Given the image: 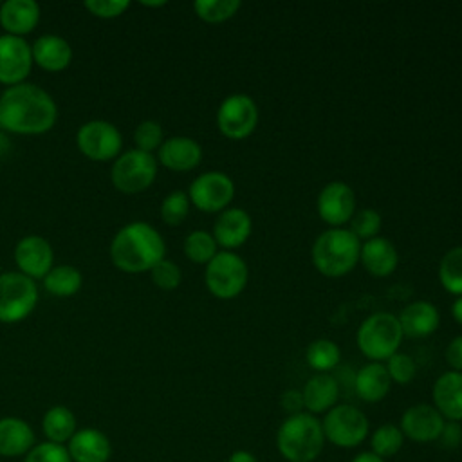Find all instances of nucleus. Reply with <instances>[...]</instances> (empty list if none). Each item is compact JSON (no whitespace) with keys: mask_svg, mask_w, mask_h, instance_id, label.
<instances>
[{"mask_svg":"<svg viewBox=\"0 0 462 462\" xmlns=\"http://www.w3.org/2000/svg\"><path fill=\"white\" fill-rule=\"evenodd\" d=\"M58 119V106L49 92L32 83L7 87L0 94V126L20 135L49 132Z\"/></svg>","mask_w":462,"mask_h":462,"instance_id":"f257e3e1","label":"nucleus"},{"mask_svg":"<svg viewBox=\"0 0 462 462\" xmlns=\"http://www.w3.org/2000/svg\"><path fill=\"white\" fill-rule=\"evenodd\" d=\"M186 193L199 211L220 213L235 199V182L224 171H204L191 180Z\"/></svg>","mask_w":462,"mask_h":462,"instance_id":"9b49d317","label":"nucleus"},{"mask_svg":"<svg viewBox=\"0 0 462 462\" xmlns=\"http://www.w3.org/2000/svg\"><path fill=\"white\" fill-rule=\"evenodd\" d=\"M42 428L49 442L63 444L76 433V417L67 406H52L45 411Z\"/></svg>","mask_w":462,"mask_h":462,"instance_id":"cd10ccee","label":"nucleus"},{"mask_svg":"<svg viewBox=\"0 0 462 462\" xmlns=\"http://www.w3.org/2000/svg\"><path fill=\"white\" fill-rule=\"evenodd\" d=\"M404 444V435L397 424L384 422L370 435V451L383 460L397 455Z\"/></svg>","mask_w":462,"mask_h":462,"instance_id":"7c9ffc66","label":"nucleus"},{"mask_svg":"<svg viewBox=\"0 0 462 462\" xmlns=\"http://www.w3.org/2000/svg\"><path fill=\"white\" fill-rule=\"evenodd\" d=\"M40 22V5L34 0H5L0 5V25L5 34L23 36Z\"/></svg>","mask_w":462,"mask_h":462,"instance_id":"393cba45","label":"nucleus"},{"mask_svg":"<svg viewBox=\"0 0 462 462\" xmlns=\"http://www.w3.org/2000/svg\"><path fill=\"white\" fill-rule=\"evenodd\" d=\"M402 328L392 312H374L361 321L356 332V343L361 354L375 363H383L399 352Z\"/></svg>","mask_w":462,"mask_h":462,"instance_id":"39448f33","label":"nucleus"},{"mask_svg":"<svg viewBox=\"0 0 462 462\" xmlns=\"http://www.w3.org/2000/svg\"><path fill=\"white\" fill-rule=\"evenodd\" d=\"M305 361L316 374H328L339 365L341 350L332 339H314L305 350Z\"/></svg>","mask_w":462,"mask_h":462,"instance_id":"c756f323","label":"nucleus"},{"mask_svg":"<svg viewBox=\"0 0 462 462\" xmlns=\"http://www.w3.org/2000/svg\"><path fill=\"white\" fill-rule=\"evenodd\" d=\"M359 262L375 278H386L393 274L399 265V253L393 242L386 236H375L361 242Z\"/></svg>","mask_w":462,"mask_h":462,"instance_id":"aec40b11","label":"nucleus"},{"mask_svg":"<svg viewBox=\"0 0 462 462\" xmlns=\"http://www.w3.org/2000/svg\"><path fill=\"white\" fill-rule=\"evenodd\" d=\"M152 282L161 291H175L182 282V271L180 267L171 260H161L157 265H153Z\"/></svg>","mask_w":462,"mask_h":462,"instance_id":"58836bf2","label":"nucleus"},{"mask_svg":"<svg viewBox=\"0 0 462 462\" xmlns=\"http://www.w3.org/2000/svg\"><path fill=\"white\" fill-rule=\"evenodd\" d=\"M433 406L449 422L462 420V372L448 370L439 375L431 388Z\"/></svg>","mask_w":462,"mask_h":462,"instance_id":"6ab92c4d","label":"nucleus"},{"mask_svg":"<svg viewBox=\"0 0 462 462\" xmlns=\"http://www.w3.org/2000/svg\"><path fill=\"white\" fill-rule=\"evenodd\" d=\"M451 316L458 325H462V296H457V300L451 303Z\"/></svg>","mask_w":462,"mask_h":462,"instance_id":"de8ad7c7","label":"nucleus"},{"mask_svg":"<svg viewBox=\"0 0 462 462\" xmlns=\"http://www.w3.org/2000/svg\"><path fill=\"white\" fill-rule=\"evenodd\" d=\"M350 462H386V460H383L381 457L374 455L372 451H361Z\"/></svg>","mask_w":462,"mask_h":462,"instance_id":"49530a36","label":"nucleus"},{"mask_svg":"<svg viewBox=\"0 0 462 462\" xmlns=\"http://www.w3.org/2000/svg\"><path fill=\"white\" fill-rule=\"evenodd\" d=\"M242 4L238 0H197L193 2V11L197 18H200L206 23H222L231 20L238 11Z\"/></svg>","mask_w":462,"mask_h":462,"instance_id":"72a5a7b5","label":"nucleus"},{"mask_svg":"<svg viewBox=\"0 0 462 462\" xmlns=\"http://www.w3.org/2000/svg\"><path fill=\"white\" fill-rule=\"evenodd\" d=\"M446 363L449 366V370H455V372H462V334L460 336H455L448 346H446Z\"/></svg>","mask_w":462,"mask_h":462,"instance_id":"37998d69","label":"nucleus"},{"mask_svg":"<svg viewBox=\"0 0 462 462\" xmlns=\"http://www.w3.org/2000/svg\"><path fill=\"white\" fill-rule=\"evenodd\" d=\"M31 45L13 34H0V83L13 87L23 83L32 69Z\"/></svg>","mask_w":462,"mask_h":462,"instance_id":"2eb2a0df","label":"nucleus"},{"mask_svg":"<svg viewBox=\"0 0 462 462\" xmlns=\"http://www.w3.org/2000/svg\"><path fill=\"white\" fill-rule=\"evenodd\" d=\"M67 451L72 462H106L110 458L112 446L103 431L85 428L72 435Z\"/></svg>","mask_w":462,"mask_h":462,"instance_id":"b1692460","label":"nucleus"},{"mask_svg":"<svg viewBox=\"0 0 462 462\" xmlns=\"http://www.w3.org/2000/svg\"><path fill=\"white\" fill-rule=\"evenodd\" d=\"M166 244L162 235L148 222H130L123 226L110 244L112 263L125 273L152 271L164 260Z\"/></svg>","mask_w":462,"mask_h":462,"instance_id":"f03ea898","label":"nucleus"},{"mask_svg":"<svg viewBox=\"0 0 462 462\" xmlns=\"http://www.w3.org/2000/svg\"><path fill=\"white\" fill-rule=\"evenodd\" d=\"M0 5H2V2H0Z\"/></svg>","mask_w":462,"mask_h":462,"instance_id":"8fccbe9b","label":"nucleus"},{"mask_svg":"<svg viewBox=\"0 0 462 462\" xmlns=\"http://www.w3.org/2000/svg\"><path fill=\"white\" fill-rule=\"evenodd\" d=\"M83 278L81 273L72 267V265H56L52 267L45 278H43V287L49 294L60 296V298H69L74 296L81 289Z\"/></svg>","mask_w":462,"mask_h":462,"instance_id":"c85d7f7f","label":"nucleus"},{"mask_svg":"<svg viewBox=\"0 0 462 462\" xmlns=\"http://www.w3.org/2000/svg\"><path fill=\"white\" fill-rule=\"evenodd\" d=\"M253 233L251 215L242 208H227L218 213L213 224V238L222 251L242 247Z\"/></svg>","mask_w":462,"mask_h":462,"instance_id":"dca6fc26","label":"nucleus"},{"mask_svg":"<svg viewBox=\"0 0 462 462\" xmlns=\"http://www.w3.org/2000/svg\"><path fill=\"white\" fill-rule=\"evenodd\" d=\"M157 177V157L143 150H128L119 155L110 171V179L116 189L121 193H141L148 189Z\"/></svg>","mask_w":462,"mask_h":462,"instance_id":"6e6552de","label":"nucleus"},{"mask_svg":"<svg viewBox=\"0 0 462 462\" xmlns=\"http://www.w3.org/2000/svg\"><path fill=\"white\" fill-rule=\"evenodd\" d=\"M83 5L87 11H90L97 18H117L130 7V2H126V0H87Z\"/></svg>","mask_w":462,"mask_h":462,"instance_id":"a19ab883","label":"nucleus"},{"mask_svg":"<svg viewBox=\"0 0 462 462\" xmlns=\"http://www.w3.org/2000/svg\"><path fill=\"white\" fill-rule=\"evenodd\" d=\"M189 206H191V202H189V197L186 191H180V189L170 191L161 202L162 222L168 226L182 224L189 213Z\"/></svg>","mask_w":462,"mask_h":462,"instance_id":"c9c22d12","label":"nucleus"},{"mask_svg":"<svg viewBox=\"0 0 462 462\" xmlns=\"http://www.w3.org/2000/svg\"><path fill=\"white\" fill-rule=\"evenodd\" d=\"M23 462H72L67 448L54 442H42L34 446L27 455Z\"/></svg>","mask_w":462,"mask_h":462,"instance_id":"ea45409f","label":"nucleus"},{"mask_svg":"<svg viewBox=\"0 0 462 462\" xmlns=\"http://www.w3.org/2000/svg\"><path fill=\"white\" fill-rule=\"evenodd\" d=\"M303 408L310 415L327 413L337 404L339 383L330 374H314L309 377L301 388Z\"/></svg>","mask_w":462,"mask_h":462,"instance_id":"4be33fe9","label":"nucleus"},{"mask_svg":"<svg viewBox=\"0 0 462 462\" xmlns=\"http://www.w3.org/2000/svg\"><path fill=\"white\" fill-rule=\"evenodd\" d=\"M249 280L245 260L235 251H218L204 271V283L211 296L218 300H233L244 292Z\"/></svg>","mask_w":462,"mask_h":462,"instance_id":"423d86ee","label":"nucleus"},{"mask_svg":"<svg viewBox=\"0 0 462 462\" xmlns=\"http://www.w3.org/2000/svg\"><path fill=\"white\" fill-rule=\"evenodd\" d=\"M439 282L446 292L462 296V245H455L444 253L439 263Z\"/></svg>","mask_w":462,"mask_h":462,"instance_id":"2f4dec72","label":"nucleus"},{"mask_svg":"<svg viewBox=\"0 0 462 462\" xmlns=\"http://www.w3.org/2000/svg\"><path fill=\"white\" fill-rule=\"evenodd\" d=\"M397 319L402 328V334L415 339L431 336L440 325V316L437 307L426 300H417L408 303L401 310Z\"/></svg>","mask_w":462,"mask_h":462,"instance_id":"412c9836","label":"nucleus"},{"mask_svg":"<svg viewBox=\"0 0 462 462\" xmlns=\"http://www.w3.org/2000/svg\"><path fill=\"white\" fill-rule=\"evenodd\" d=\"M323 448L321 420L307 411L287 415L276 431V449L287 462H314Z\"/></svg>","mask_w":462,"mask_h":462,"instance_id":"20e7f679","label":"nucleus"},{"mask_svg":"<svg viewBox=\"0 0 462 462\" xmlns=\"http://www.w3.org/2000/svg\"><path fill=\"white\" fill-rule=\"evenodd\" d=\"M392 388V379L384 363L368 361L354 375V392L365 402L383 401Z\"/></svg>","mask_w":462,"mask_h":462,"instance_id":"a878e982","label":"nucleus"},{"mask_svg":"<svg viewBox=\"0 0 462 462\" xmlns=\"http://www.w3.org/2000/svg\"><path fill=\"white\" fill-rule=\"evenodd\" d=\"M357 199L350 184L343 180L327 182L316 199V211L328 227H345L354 217Z\"/></svg>","mask_w":462,"mask_h":462,"instance_id":"ddd939ff","label":"nucleus"},{"mask_svg":"<svg viewBox=\"0 0 462 462\" xmlns=\"http://www.w3.org/2000/svg\"><path fill=\"white\" fill-rule=\"evenodd\" d=\"M280 406L287 415H294V413H301L305 411L303 408V397H301V390H285L280 397Z\"/></svg>","mask_w":462,"mask_h":462,"instance_id":"79ce46f5","label":"nucleus"},{"mask_svg":"<svg viewBox=\"0 0 462 462\" xmlns=\"http://www.w3.org/2000/svg\"><path fill=\"white\" fill-rule=\"evenodd\" d=\"M227 462H258V458L251 451H247V449H235L229 455Z\"/></svg>","mask_w":462,"mask_h":462,"instance_id":"a18cd8bd","label":"nucleus"},{"mask_svg":"<svg viewBox=\"0 0 462 462\" xmlns=\"http://www.w3.org/2000/svg\"><path fill=\"white\" fill-rule=\"evenodd\" d=\"M440 439L449 446L458 444L462 440V428L458 426V422H446V426L440 433Z\"/></svg>","mask_w":462,"mask_h":462,"instance_id":"c03bdc74","label":"nucleus"},{"mask_svg":"<svg viewBox=\"0 0 462 462\" xmlns=\"http://www.w3.org/2000/svg\"><path fill=\"white\" fill-rule=\"evenodd\" d=\"M38 301V289L32 278L20 271L0 274V323L25 319Z\"/></svg>","mask_w":462,"mask_h":462,"instance_id":"9d476101","label":"nucleus"},{"mask_svg":"<svg viewBox=\"0 0 462 462\" xmlns=\"http://www.w3.org/2000/svg\"><path fill=\"white\" fill-rule=\"evenodd\" d=\"M134 141L137 144V150H143L146 153H152L153 150H159L162 144V126L153 119H144L137 125L134 132Z\"/></svg>","mask_w":462,"mask_h":462,"instance_id":"4c0bfd02","label":"nucleus"},{"mask_svg":"<svg viewBox=\"0 0 462 462\" xmlns=\"http://www.w3.org/2000/svg\"><path fill=\"white\" fill-rule=\"evenodd\" d=\"M32 61L47 72L65 70L72 61V47L58 34H43L31 45Z\"/></svg>","mask_w":462,"mask_h":462,"instance_id":"5701e85b","label":"nucleus"},{"mask_svg":"<svg viewBox=\"0 0 462 462\" xmlns=\"http://www.w3.org/2000/svg\"><path fill=\"white\" fill-rule=\"evenodd\" d=\"M321 428L325 440L343 448H357L363 444L370 431V422L365 411L354 404H336L321 419Z\"/></svg>","mask_w":462,"mask_h":462,"instance_id":"0eeeda50","label":"nucleus"},{"mask_svg":"<svg viewBox=\"0 0 462 462\" xmlns=\"http://www.w3.org/2000/svg\"><path fill=\"white\" fill-rule=\"evenodd\" d=\"M182 249H184L186 258L197 265H206L218 253V245H217L213 235L206 229L191 231L184 238Z\"/></svg>","mask_w":462,"mask_h":462,"instance_id":"473e14b6","label":"nucleus"},{"mask_svg":"<svg viewBox=\"0 0 462 462\" xmlns=\"http://www.w3.org/2000/svg\"><path fill=\"white\" fill-rule=\"evenodd\" d=\"M76 143L87 159L105 162L117 157L123 146V135L116 125L103 119H92L78 128Z\"/></svg>","mask_w":462,"mask_h":462,"instance_id":"f8f14e48","label":"nucleus"},{"mask_svg":"<svg viewBox=\"0 0 462 462\" xmlns=\"http://www.w3.org/2000/svg\"><path fill=\"white\" fill-rule=\"evenodd\" d=\"M52 247L43 236L27 235L14 247V262L20 273L32 280L45 278V274L52 269Z\"/></svg>","mask_w":462,"mask_h":462,"instance_id":"f3484780","label":"nucleus"},{"mask_svg":"<svg viewBox=\"0 0 462 462\" xmlns=\"http://www.w3.org/2000/svg\"><path fill=\"white\" fill-rule=\"evenodd\" d=\"M361 240L348 227H328L310 247V260L325 278H341L359 263Z\"/></svg>","mask_w":462,"mask_h":462,"instance_id":"7ed1b4c3","label":"nucleus"},{"mask_svg":"<svg viewBox=\"0 0 462 462\" xmlns=\"http://www.w3.org/2000/svg\"><path fill=\"white\" fill-rule=\"evenodd\" d=\"M444 426L446 419L439 413V410L433 404L426 402H419L406 408L399 422L404 439H410L417 444L439 440Z\"/></svg>","mask_w":462,"mask_h":462,"instance_id":"4468645a","label":"nucleus"},{"mask_svg":"<svg viewBox=\"0 0 462 462\" xmlns=\"http://www.w3.org/2000/svg\"><path fill=\"white\" fill-rule=\"evenodd\" d=\"M141 5H144V7H162V5H166V2H146V0H143Z\"/></svg>","mask_w":462,"mask_h":462,"instance_id":"09e8293b","label":"nucleus"},{"mask_svg":"<svg viewBox=\"0 0 462 462\" xmlns=\"http://www.w3.org/2000/svg\"><path fill=\"white\" fill-rule=\"evenodd\" d=\"M258 119V105L249 94H229L217 108V128L231 141L247 139L256 130Z\"/></svg>","mask_w":462,"mask_h":462,"instance_id":"1a4fd4ad","label":"nucleus"},{"mask_svg":"<svg viewBox=\"0 0 462 462\" xmlns=\"http://www.w3.org/2000/svg\"><path fill=\"white\" fill-rule=\"evenodd\" d=\"M348 224V229L354 233V236L359 238L361 242H366L370 238L379 236V231L383 227V217L374 208H363L354 213Z\"/></svg>","mask_w":462,"mask_h":462,"instance_id":"f704fd0d","label":"nucleus"},{"mask_svg":"<svg viewBox=\"0 0 462 462\" xmlns=\"http://www.w3.org/2000/svg\"><path fill=\"white\" fill-rule=\"evenodd\" d=\"M384 366L392 383H397V384H408L417 375V365L413 357L404 352H395L392 357L386 359Z\"/></svg>","mask_w":462,"mask_h":462,"instance_id":"e433bc0d","label":"nucleus"},{"mask_svg":"<svg viewBox=\"0 0 462 462\" xmlns=\"http://www.w3.org/2000/svg\"><path fill=\"white\" fill-rule=\"evenodd\" d=\"M34 433L31 426L18 417L0 419V455L18 457L32 449Z\"/></svg>","mask_w":462,"mask_h":462,"instance_id":"bb28decb","label":"nucleus"},{"mask_svg":"<svg viewBox=\"0 0 462 462\" xmlns=\"http://www.w3.org/2000/svg\"><path fill=\"white\" fill-rule=\"evenodd\" d=\"M202 161L200 144L188 135H173L164 139L157 150V162L171 171L195 170Z\"/></svg>","mask_w":462,"mask_h":462,"instance_id":"a211bd4d","label":"nucleus"}]
</instances>
